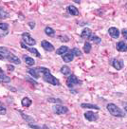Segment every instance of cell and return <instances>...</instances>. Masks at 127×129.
<instances>
[{
  "label": "cell",
  "instance_id": "1",
  "mask_svg": "<svg viewBox=\"0 0 127 129\" xmlns=\"http://www.w3.org/2000/svg\"><path fill=\"white\" fill-rule=\"evenodd\" d=\"M39 69L40 73L42 74L43 76V80L48 83L49 85H56V86H60L61 85V82L59 81V79H57L56 77H54L51 74L50 70L48 69V68H45V67H38Z\"/></svg>",
  "mask_w": 127,
  "mask_h": 129
},
{
  "label": "cell",
  "instance_id": "2",
  "mask_svg": "<svg viewBox=\"0 0 127 129\" xmlns=\"http://www.w3.org/2000/svg\"><path fill=\"white\" fill-rule=\"evenodd\" d=\"M106 109L108 110V112L110 113L112 116H114V117L122 118L125 116L124 111H122L119 106H117V105L113 104V103H109V104H107V105H106Z\"/></svg>",
  "mask_w": 127,
  "mask_h": 129
},
{
  "label": "cell",
  "instance_id": "3",
  "mask_svg": "<svg viewBox=\"0 0 127 129\" xmlns=\"http://www.w3.org/2000/svg\"><path fill=\"white\" fill-rule=\"evenodd\" d=\"M83 84V82L78 79V77L75 74H70L67 79V85L68 87L72 89L75 85H81Z\"/></svg>",
  "mask_w": 127,
  "mask_h": 129
},
{
  "label": "cell",
  "instance_id": "4",
  "mask_svg": "<svg viewBox=\"0 0 127 129\" xmlns=\"http://www.w3.org/2000/svg\"><path fill=\"white\" fill-rule=\"evenodd\" d=\"M22 42H24L26 45H28V46H35L36 45V40L34 38H32L31 35L28 33V32H24V33H22Z\"/></svg>",
  "mask_w": 127,
  "mask_h": 129
},
{
  "label": "cell",
  "instance_id": "5",
  "mask_svg": "<svg viewBox=\"0 0 127 129\" xmlns=\"http://www.w3.org/2000/svg\"><path fill=\"white\" fill-rule=\"evenodd\" d=\"M52 111L55 113L56 115H64L68 113V108L65 105H55L52 106Z\"/></svg>",
  "mask_w": 127,
  "mask_h": 129
},
{
  "label": "cell",
  "instance_id": "6",
  "mask_svg": "<svg viewBox=\"0 0 127 129\" xmlns=\"http://www.w3.org/2000/svg\"><path fill=\"white\" fill-rule=\"evenodd\" d=\"M83 116L85 118V120L88 121H96L99 120V115L92 111H86L83 114Z\"/></svg>",
  "mask_w": 127,
  "mask_h": 129
},
{
  "label": "cell",
  "instance_id": "7",
  "mask_svg": "<svg viewBox=\"0 0 127 129\" xmlns=\"http://www.w3.org/2000/svg\"><path fill=\"white\" fill-rule=\"evenodd\" d=\"M111 66L117 70H121L124 67V62L121 59H113V60L110 62Z\"/></svg>",
  "mask_w": 127,
  "mask_h": 129
},
{
  "label": "cell",
  "instance_id": "8",
  "mask_svg": "<svg viewBox=\"0 0 127 129\" xmlns=\"http://www.w3.org/2000/svg\"><path fill=\"white\" fill-rule=\"evenodd\" d=\"M6 59L11 63V64H21V60H20L18 56L14 55L13 53L12 52H9L6 56Z\"/></svg>",
  "mask_w": 127,
  "mask_h": 129
},
{
  "label": "cell",
  "instance_id": "9",
  "mask_svg": "<svg viewBox=\"0 0 127 129\" xmlns=\"http://www.w3.org/2000/svg\"><path fill=\"white\" fill-rule=\"evenodd\" d=\"M20 46H21V48H24V49H27L28 52L32 53V54H34L36 57H38V58H41V54H40V52L36 49V48H28V47H27V45L25 44L24 42H21L20 43Z\"/></svg>",
  "mask_w": 127,
  "mask_h": 129
},
{
  "label": "cell",
  "instance_id": "10",
  "mask_svg": "<svg viewBox=\"0 0 127 129\" xmlns=\"http://www.w3.org/2000/svg\"><path fill=\"white\" fill-rule=\"evenodd\" d=\"M41 47L44 48L46 51H48V52H52V51H54V49H55L54 46L47 40H43L41 42Z\"/></svg>",
  "mask_w": 127,
  "mask_h": 129
},
{
  "label": "cell",
  "instance_id": "11",
  "mask_svg": "<svg viewBox=\"0 0 127 129\" xmlns=\"http://www.w3.org/2000/svg\"><path fill=\"white\" fill-rule=\"evenodd\" d=\"M108 33L109 35L114 38V39H118L119 37V34H120V31L119 30V28H116V27H111V28H108Z\"/></svg>",
  "mask_w": 127,
  "mask_h": 129
},
{
  "label": "cell",
  "instance_id": "12",
  "mask_svg": "<svg viewBox=\"0 0 127 129\" xmlns=\"http://www.w3.org/2000/svg\"><path fill=\"white\" fill-rule=\"evenodd\" d=\"M116 48L119 52H126L127 51V43L124 41H119L116 44Z\"/></svg>",
  "mask_w": 127,
  "mask_h": 129
},
{
  "label": "cell",
  "instance_id": "13",
  "mask_svg": "<svg viewBox=\"0 0 127 129\" xmlns=\"http://www.w3.org/2000/svg\"><path fill=\"white\" fill-rule=\"evenodd\" d=\"M28 73L31 77H33L34 79H39L40 75H41V73H40V71H39L38 67H37V68H32V69H29L28 70Z\"/></svg>",
  "mask_w": 127,
  "mask_h": 129
},
{
  "label": "cell",
  "instance_id": "14",
  "mask_svg": "<svg viewBox=\"0 0 127 129\" xmlns=\"http://www.w3.org/2000/svg\"><path fill=\"white\" fill-rule=\"evenodd\" d=\"M67 12L72 16L79 15V11H78V9L76 8L75 6H73V5H68V7H67Z\"/></svg>",
  "mask_w": 127,
  "mask_h": 129
},
{
  "label": "cell",
  "instance_id": "15",
  "mask_svg": "<svg viewBox=\"0 0 127 129\" xmlns=\"http://www.w3.org/2000/svg\"><path fill=\"white\" fill-rule=\"evenodd\" d=\"M18 112L20 113V115H21V117H22V119L24 120V121H26L27 122H28V123H35V120L33 119V118L31 117V116H28V115H27V114H25L23 111H21V110H18Z\"/></svg>",
  "mask_w": 127,
  "mask_h": 129
},
{
  "label": "cell",
  "instance_id": "16",
  "mask_svg": "<svg viewBox=\"0 0 127 129\" xmlns=\"http://www.w3.org/2000/svg\"><path fill=\"white\" fill-rule=\"evenodd\" d=\"M92 34H93V32H92V30L90 28H84L83 29L82 33H81V37H82L83 39H89V38L91 37Z\"/></svg>",
  "mask_w": 127,
  "mask_h": 129
},
{
  "label": "cell",
  "instance_id": "17",
  "mask_svg": "<svg viewBox=\"0 0 127 129\" xmlns=\"http://www.w3.org/2000/svg\"><path fill=\"white\" fill-rule=\"evenodd\" d=\"M62 59H63V61L66 62V63H70V62H72L73 59H74V54L72 53V51H69V52L62 55Z\"/></svg>",
  "mask_w": 127,
  "mask_h": 129
},
{
  "label": "cell",
  "instance_id": "18",
  "mask_svg": "<svg viewBox=\"0 0 127 129\" xmlns=\"http://www.w3.org/2000/svg\"><path fill=\"white\" fill-rule=\"evenodd\" d=\"M81 107H82V108H88V109H95V110H100L99 105H93V104H86V103L81 104Z\"/></svg>",
  "mask_w": 127,
  "mask_h": 129
},
{
  "label": "cell",
  "instance_id": "19",
  "mask_svg": "<svg viewBox=\"0 0 127 129\" xmlns=\"http://www.w3.org/2000/svg\"><path fill=\"white\" fill-rule=\"evenodd\" d=\"M68 47H67V46H62V47H60L58 49H56V54L57 55H64V54H66V53L68 52Z\"/></svg>",
  "mask_w": 127,
  "mask_h": 129
},
{
  "label": "cell",
  "instance_id": "20",
  "mask_svg": "<svg viewBox=\"0 0 127 129\" xmlns=\"http://www.w3.org/2000/svg\"><path fill=\"white\" fill-rule=\"evenodd\" d=\"M21 105H22V106H24V107H29L32 105V101L28 97H24L21 100Z\"/></svg>",
  "mask_w": 127,
  "mask_h": 129
},
{
  "label": "cell",
  "instance_id": "21",
  "mask_svg": "<svg viewBox=\"0 0 127 129\" xmlns=\"http://www.w3.org/2000/svg\"><path fill=\"white\" fill-rule=\"evenodd\" d=\"M23 59H24L25 63L28 64V66H29V67L34 66V64H35V61H34V59H33V58H31V57L28 56V55H24V56H23Z\"/></svg>",
  "mask_w": 127,
  "mask_h": 129
},
{
  "label": "cell",
  "instance_id": "22",
  "mask_svg": "<svg viewBox=\"0 0 127 129\" xmlns=\"http://www.w3.org/2000/svg\"><path fill=\"white\" fill-rule=\"evenodd\" d=\"M44 31H45V33L49 37H53L54 35H55V30H54L52 28H50V27H48V26L45 28Z\"/></svg>",
  "mask_w": 127,
  "mask_h": 129
},
{
  "label": "cell",
  "instance_id": "23",
  "mask_svg": "<svg viewBox=\"0 0 127 129\" xmlns=\"http://www.w3.org/2000/svg\"><path fill=\"white\" fill-rule=\"evenodd\" d=\"M61 73L62 74H64L65 76H69L70 75V69H69V67L68 66H63L62 68H61Z\"/></svg>",
  "mask_w": 127,
  "mask_h": 129
},
{
  "label": "cell",
  "instance_id": "24",
  "mask_svg": "<svg viewBox=\"0 0 127 129\" xmlns=\"http://www.w3.org/2000/svg\"><path fill=\"white\" fill-rule=\"evenodd\" d=\"M91 48H92V46L91 44L89 43V42H85L84 43V45H83V51H84V53H86V54H88V53H90V51H91Z\"/></svg>",
  "mask_w": 127,
  "mask_h": 129
},
{
  "label": "cell",
  "instance_id": "25",
  "mask_svg": "<svg viewBox=\"0 0 127 129\" xmlns=\"http://www.w3.org/2000/svg\"><path fill=\"white\" fill-rule=\"evenodd\" d=\"M89 40L92 41V42H94V44H97V45L100 44V43L102 42V39H101L100 37L97 36L96 34H94V33H93V34L91 35V37L89 38Z\"/></svg>",
  "mask_w": 127,
  "mask_h": 129
},
{
  "label": "cell",
  "instance_id": "26",
  "mask_svg": "<svg viewBox=\"0 0 127 129\" xmlns=\"http://www.w3.org/2000/svg\"><path fill=\"white\" fill-rule=\"evenodd\" d=\"M11 82V77L7 76L5 74L0 75V84H3V83H10Z\"/></svg>",
  "mask_w": 127,
  "mask_h": 129
},
{
  "label": "cell",
  "instance_id": "27",
  "mask_svg": "<svg viewBox=\"0 0 127 129\" xmlns=\"http://www.w3.org/2000/svg\"><path fill=\"white\" fill-rule=\"evenodd\" d=\"M48 103H53V104H56V105H58V104L61 105L63 103V101L61 99H59V98H52V97L48 98Z\"/></svg>",
  "mask_w": 127,
  "mask_h": 129
},
{
  "label": "cell",
  "instance_id": "28",
  "mask_svg": "<svg viewBox=\"0 0 127 129\" xmlns=\"http://www.w3.org/2000/svg\"><path fill=\"white\" fill-rule=\"evenodd\" d=\"M8 17L9 13L0 6V19H4V18H8Z\"/></svg>",
  "mask_w": 127,
  "mask_h": 129
},
{
  "label": "cell",
  "instance_id": "29",
  "mask_svg": "<svg viewBox=\"0 0 127 129\" xmlns=\"http://www.w3.org/2000/svg\"><path fill=\"white\" fill-rule=\"evenodd\" d=\"M71 51H72V53L74 54V56H78V57L82 56V51H81L78 48H73Z\"/></svg>",
  "mask_w": 127,
  "mask_h": 129
},
{
  "label": "cell",
  "instance_id": "30",
  "mask_svg": "<svg viewBox=\"0 0 127 129\" xmlns=\"http://www.w3.org/2000/svg\"><path fill=\"white\" fill-rule=\"evenodd\" d=\"M0 29H1V30H3V31L8 32L9 24H7V23H0Z\"/></svg>",
  "mask_w": 127,
  "mask_h": 129
},
{
  "label": "cell",
  "instance_id": "31",
  "mask_svg": "<svg viewBox=\"0 0 127 129\" xmlns=\"http://www.w3.org/2000/svg\"><path fill=\"white\" fill-rule=\"evenodd\" d=\"M9 52H10V51H9V49L7 48H5V47H0V53H1L2 55H4V56L6 57Z\"/></svg>",
  "mask_w": 127,
  "mask_h": 129
},
{
  "label": "cell",
  "instance_id": "32",
  "mask_svg": "<svg viewBox=\"0 0 127 129\" xmlns=\"http://www.w3.org/2000/svg\"><path fill=\"white\" fill-rule=\"evenodd\" d=\"M58 38H59L60 41H62V42H68V41H69V38H68V36H67V35H59Z\"/></svg>",
  "mask_w": 127,
  "mask_h": 129
},
{
  "label": "cell",
  "instance_id": "33",
  "mask_svg": "<svg viewBox=\"0 0 127 129\" xmlns=\"http://www.w3.org/2000/svg\"><path fill=\"white\" fill-rule=\"evenodd\" d=\"M28 127H30L32 129H42L40 125H37L35 123H28Z\"/></svg>",
  "mask_w": 127,
  "mask_h": 129
},
{
  "label": "cell",
  "instance_id": "34",
  "mask_svg": "<svg viewBox=\"0 0 127 129\" xmlns=\"http://www.w3.org/2000/svg\"><path fill=\"white\" fill-rule=\"evenodd\" d=\"M28 27L31 28V29H33V28H35V26H36V24H35V22H34V21H33V22H32V21H29V22L28 23Z\"/></svg>",
  "mask_w": 127,
  "mask_h": 129
},
{
  "label": "cell",
  "instance_id": "35",
  "mask_svg": "<svg viewBox=\"0 0 127 129\" xmlns=\"http://www.w3.org/2000/svg\"><path fill=\"white\" fill-rule=\"evenodd\" d=\"M6 113H7V109H6V107L0 108V115H6Z\"/></svg>",
  "mask_w": 127,
  "mask_h": 129
},
{
  "label": "cell",
  "instance_id": "36",
  "mask_svg": "<svg viewBox=\"0 0 127 129\" xmlns=\"http://www.w3.org/2000/svg\"><path fill=\"white\" fill-rule=\"evenodd\" d=\"M7 69H9V71H13L14 70V67L13 66H12V64H7Z\"/></svg>",
  "mask_w": 127,
  "mask_h": 129
},
{
  "label": "cell",
  "instance_id": "37",
  "mask_svg": "<svg viewBox=\"0 0 127 129\" xmlns=\"http://www.w3.org/2000/svg\"><path fill=\"white\" fill-rule=\"evenodd\" d=\"M121 33H122L123 37L127 38V28H122V30H121Z\"/></svg>",
  "mask_w": 127,
  "mask_h": 129
},
{
  "label": "cell",
  "instance_id": "38",
  "mask_svg": "<svg viewBox=\"0 0 127 129\" xmlns=\"http://www.w3.org/2000/svg\"><path fill=\"white\" fill-rule=\"evenodd\" d=\"M27 80L29 81V82H31V83H33L34 85H38V84H37V82H35V81H34V80H32V79H27Z\"/></svg>",
  "mask_w": 127,
  "mask_h": 129
},
{
  "label": "cell",
  "instance_id": "39",
  "mask_svg": "<svg viewBox=\"0 0 127 129\" xmlns=\"http://www.w3.org/2000/svg\"><path fill=\"white\" fill-rule=\"evenodd\" d=\"M4 59H6V57H5L4 55H2V54L0 53V60H4Z\"/></svg>",
  "mask_w": 127,
  "mask_h": 129
},
{
  "label": "cell",
  "instance_id": "40",
  "mask_svg": "<svg viewBox=\"0 0 127 129\" xmlns=\"http://www.w3.org/2000/svg\"><path fill=\"white\" fill-rule=\"evenodd\" d=\"M2 74H4V70L0 68V75H2Z\"/></svg>",
  "mask_w": 127,
  "mask_h": 129
},
{
  "label": "cell",
  "instance_id": "41",
  "mask_svg": "<svg viewBox=\"0 0 127 129\" xmlns=\"http://www.w3.org/2000/svg\"><path fill=\"white\" fill-rule=\"evenodd\" d=\"M2 107H5V106H4V105L2 104V102L0 101V108H2Z\"/></svg>",
  "mask_w": 127,
  "mask_h": 129
},
{
  "label": "cell",
  "instance_id": "42",
  "mask_svg": "<svg viewBox=\"0 0 127 129\" xmlns=\"http://www.w3.org/2000/svg\"><path fill=\"white\" fill-rule=\"evenodd\" d=\"M124 110L127 112V104H124Z\"/></svg>",
  "mask_w": 127,
  "mask_h": 129
},
{
  "label": "cell",
  "instance_id": "43",
  "mask_svg": "<svg viewBox=\"0 0 127 129\" xmlns=\"http://www.w3.org/2000/svg\"><path fill=\"white\" fill-rule=\"evenodd\" d=\"M74 2L77 3V4H80V3H81V1H80V0H74Z\"/></svg>",
  "mask_w": 127,
  "mask_h": 129
},
{
  "label": "cell",
  "instance_id": "44",
  "mask_svg": "<svg viewBox=\"0 0 127 129\" xmlns=\"http://www.w3.org/2000/svg\"><path fill=\"white\" fill-rule=\"evenodd\" d=\"M3 36H5L4 34H0V38H1V37H3Z\"/></svg>",
  "mask_w": 127,
  "mask_h": 129
},
{
  "label": "cell",
  "instance_id": "45",
  "mask_svg": "<svg viewBox=\"0 0 127 129\" xmlns=\"http://www.w3.org/2000/svg\"><path fill=\"white\" fill-rule=\"evenodd\" d=\"M125 39H126V40H127V38H125Z\"/></svg>",
  "mask_w": 127,
  "mask_h": 129
}]
</instances>
